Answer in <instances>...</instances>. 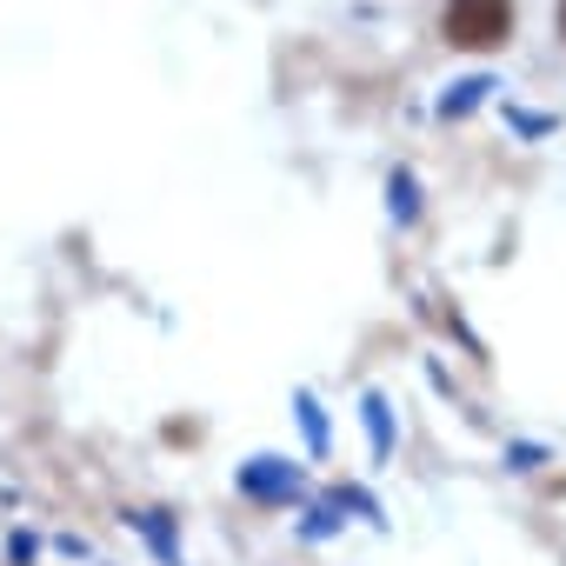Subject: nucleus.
I'll list each match as a JSON object with an SVG mask.
<instances>
[{
  "label": "nucleus",
  "mask_w": 566,
  "mask_h": 566,
  "mask_svg": "<svg viewBox=\"0 0 566 566\" xmlns=\"http://www.w3.org/2000/svg\"><path fill=\"white\" fill-rule=\"evenodd\" d=\"M513 34V0H447V41L493 54Z\"/></svg>",
  "instance_id": "obj_1"
},
{
  "label": "nucleus",
  "mask_w": 566,
  "mask_h": 566,
  "mask_svg": "<svg viewBox=\"0 0 566 566\" xmlns=\"http://www.w3.org/2000/svg\"><path fill=\"white\" fill-rule=\"evenodd\" d=\"M559 34H566V0H559Z\"/></svg>",
  "instance_id": "obj_2"
}]
</instances>
